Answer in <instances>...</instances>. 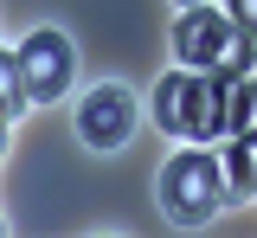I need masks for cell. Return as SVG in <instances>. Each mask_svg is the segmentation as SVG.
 Returning <instances> with one entry per match:
<instances>
[{"mask_svg": "<svg viewBox=\"0 0 257 238\" xmlns=\"http://www.w3.org/2000/svg\"><path fill=\"white\" fill-rule=\"evenodd\" d=\"M251 65H257V39L238 26V33L225 39V52H219V65H212V71H225V77H251Z\"/></svg>", "mask_w": 257, "mask_h": 238, "instance_id": "ba28073f", "label": "cell"}, {"mask_svg": "<svg viewBox=\"0 0 257 238\" xmlns=\"http://www.w3.org/2000/svg\"><path fill=\"white\" fill-rule=\"evenodd\" d=\"M187 7H199V0H187Z\"/></svg>", "mask_w": 257, "mask_h": 238, "instance_id": "30bf717a", "label": "cell"}, {"mask_svg": "<svg viewBox=\"0 0 257 238\" xmlns=\"http://www.w3.org/2000/svg\"><path fill=\"white\" fill-rule=\"evenodd\" d=\"M187 84H193V65L187 71H167L155 90V123L167 129V136H187Z\"/></svg>", "mask_w": 257, "mask_h": 238, "instance_id": "8992f818", "label": "cell"}, {"mask_svg": "<svg viewBox=\"0 0 257 238\" xmlns=\"http://www.w3.org/2000/svg\"><path fill=\"white\" fill-rule=\"evenodd\" d=\"M231 33H238V20H231V13H212V7L199 0V7H187V13L174 20V58L193 65V71H212Z\"/></svg>", "mask_w": 257, "mask_h": 238, "instance_id": "277c9868", "label": "cell"}, {"mask_svg": "<svg viewBox=\"0 0 257 238\" xmlns=\"http://www.w3.org/2000/svg\"><path fill=\"white\" fill-rule=\"evenodd\" d=\"M231 20H238V26L257 39V0H231Z\"/></svg>", "mask_w": 257, "mask_h": 238, "instance_id": "9c48e42d", "label": "cell"}, {"mask_svg": "<svg viewBox=\"0 0 257 238\" xmlns=\"http://www.w3.org/2000/svg\"><path fill=\"white\" fill-rule=\"evenodd\" d=\"M231 136L257 142V77H238L231 84Z\"/></svg>", "mask_w": 257, "mask_h": 238, "instance_id": "52a82bcc", "label": "cell"}, {"mask_svg": "<svg viewBox=\"0 0 257 238\" xmlns=\"http://www.w3.org/2000/svg\"><path fill=\"white\" fill-rule=\"evenodd\" d=\"M219 200H225V168L206 155V148H187V155H174V161L161 168V212H167L174 225L212 219Z\"/></svg>", "mask_w": 257, "mask_h": 238, "instance_id": "6da1fadb", "label": "cell"}, {"mask_svg": "<svg viewBox=\"0 0 257 238\" xmlns=\"http://www.w3.org/2000/svg\"><path fill=\"white\" fill-rule=\"evenodd\" d=\"M20 52V77H26L32 103H52L71 90V71H77V52H71V39L64 33H32L26 45H13Z\"/></svg>", "mask_w": 257, "mask_h": 238, "instance_id": "7a4b0ae2", "label": "cell"}, {"mask_svg": "<svg viewBox=\"0 0 257 238\" xmlns=\"http://www.w3.org/2000/svg\"><path fill=\"white\" fill-rule=\"evenodd\" d=\"M77 136L90 148H122L135 136V90L128 84H96L90 97L77 103Z\"/></svg>", "mask_w": 257, "mask_h": 238, "instance_id": "3957f363", "label": "cell"}, {"mask_svg": "<svg viewBox=\"0 0 257 238\" xmlns=\"http://www.w3.org/2000/svg\"><path fill=\"white\" fill-rule=\"evenodd\" d=\"M219 168H225V200H251L257 193V142L231 136V148L219 155Z\"/></svg>", "mask_w": 257, "mask_h": 238, "instance_id": "5b68a950", "label": "cell"}]
</instances>
